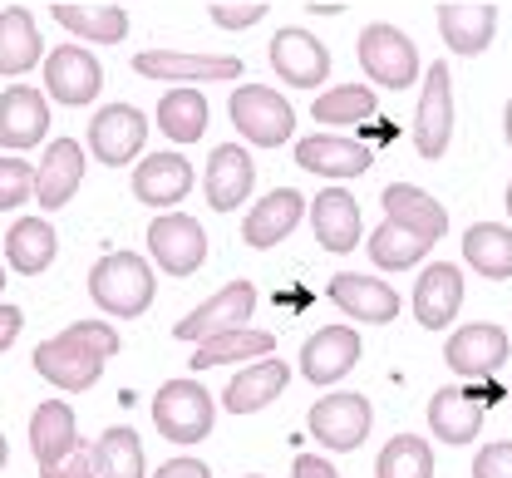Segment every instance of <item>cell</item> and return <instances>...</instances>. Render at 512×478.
<instances>
[{
    "label": "cell",
    "mask_w": 512,
    "mask_h": 478,
    "mask_svg": "<svg viewBox=\"0 0 512 478\" xmlns=\"http://www.w3.org/2000/svg\"><path fill=\"white\" fill-rule=\"evenodd\" d=\"M375 478H434V449L419 434H394L380 449Z\"/></svg>",
    "instance_id": "f35d334b"
},
{
    "label": "cell",
    "mask_w": 512,
    "mask_h": 478,
    "mask_svg": "<svg viewBox=\"0 0 512 478\" xmlns=\"http://www.w3.org/2000/svg\"><path fill=\"white\" fill-rule=\"evenodd\" d=\"M45 134H50V104H45V94L30 89V84H10L0 94V148L25 153V148L45 143Z\"/></svg>",
    "instance_id": "ac0fdd59"
},
{
    "label": "cell",
    "mask_w": 512,
    "mask_h": 478,
    "mask_svg": "<svg viewBox=\"0 0 512 478\" xmlns=\"http://www.w3.org/2000/svg\"><path fill=\"white\" fill-rule=\"evenodd\" d=\"M296 168H306L316 178H330V183H345V178L370 173V148L360 138H345V134L296 138Z\"/></svg>",
    "instance_id": "2e32d148"
},
{
    "label": "cell",
    "mask_w": 512,
    "mask_h": 478,
    "mask_svg": "<svg viewBox=\"0 0 512 478\" xmlns=\"http://www.w3.org/2000/svg\"><path fill=\"white\" fill-rule=\"evenodd\" d=\"M148 138V114L133 109V104H104L94 119H89V148L104 168H124L138 158Z\"/></svg>",
    "instance_id": "7c38bea8"
},
{
    "label": "cell",
    "mask_w": 512,
    "mask_h": 478,
    "mask_svg": "<svg viewBox=\"0 0 512 478\" xmlns=\"http://www.w3.org/2000/svg\"><path fill=\"white\" fill-rule=\"evenodd\" d=\"M227 114H232L237 134L256 148H281L296 134V109L286 104V94H276L266 84H237L227 99Z\"/></svg>",
    "instance_id": "7a4b0ae2"
},
{
    "label": "cell",
    "mask_w": 512,
    "mask_h": 478,
    "mask_svg": "<svg viewBox=\"0 0 512 478\" xmlns=\"http://www.w3.org/2000/svg\"><path fill=\"white\" fill-rule=\"evenodd\" d=\"M448 143H453V79L448 65L424 69V89H419V109H414V148L419 158H444Z\"/></svg>",
    "instance_id": "52a82bcc"
},
{
    "label": "cell",
    "mask_w": 512,
    "mask_h": 478,
    "mask_svg": "<svg viewBox=\"0 0 512 478\" xmlns=\"http://www.w3.org/2000/svg\"><path fill=\"white\" fill-rule=\"evenodd\" d=\"M247 478H261V474H247Z\"/></svg>",
    "instance_id": "f5cc1de1"
},
{
    "label": "cell",
    "mask_w": 512,
    "mask_h": 478,
    "mask_svg": "<svg viewBox=\"0 0 512 478\" xmlns=\"http://www.w3.org/2000/svg\"><path fill=\"white\" fill-rule=\"evenodd\" d=\"M89 296L104 316H143L158 296V276L138 252H109L94 272H89Z\"/></svg>",
    "instance_id": "6da1fadb"
},
{
    "label": "cell",
    "mask_w": 512,
    "mask_h": 478,
    "mask_svg": "<svg viewBox=\"0 0 512 478\" xmlns=\"http://www.w3.org/2000/svg\"><path fill=\"white\" fill-rule=\"evenodd\" d=\"M429 247H434V242H429L424 232H414V227L384 217L380 227H375V237H370V262H375L380 272H409L419 257H429Z\"/></svg>",
    "instance_id": "d590c367"
},
{
    "label": "cell",
    "mask_w": 512,
    "mask_h": 478,
    "mask_svg": "<svg viewBox=\"0 0 512 478\" xmlns=\"http://www.w3.org/2000/svg\"><path fill=\"white\" fill-rule=\"evenodd\" d=\"M94 469H99V478H143L148 459H143L138 434L124 429V424L109 429V434H99V444H94Z\"/></svg>",
    "instance_id": "74e56055"
},
{
    "label": "cell",
    "mask_w": 512,
    "mask_h": 478,
    "mask_svg": "<svg viewBox=\"0 0 512 478\" xmlns=\"http://www.w3.org/2000/svg\"><path fill=\"white\" fill-rule=\"evenodd\" d=\"M0 291H5V272H0Z\"/></svg>",
    "instance_id": "816d5d0a"
},
{
    "label": "cell",
    "mask_w": 512,
    "mask_h": 478,
    "mask_svg": "<svg viewBox=\"0 0 512 478\" xmlns=\"http://www.w3.org/2000/svg\"><path fill=\"white\" fill-rule=\"evenodd\" d=\"M148 252L168 276H192L207 262V232L188 212H163L148 227Z\"/></svg>",
    "instance_id": "9c48e42d"
},
{
    "label": "cell",
    "mask_w": 512,
    "mask_h": 478,
    "mask_svg": "<svg viewBox=\"0 0 512 478\" xmlns=\"http://www.w3.org/2000/svg\"><path fill=\"white\" fill-rule=\"evenodd\" d=\"M158 129L173 138L178 148H183V143H197V138L207 134V99H202L192 84L168 89V94L158 99Z\"/></svg>",
    "instance_id": "e575fe53"
},
{
    "label": "cell",
    "mask_w": 512,
    "mask_h": 478,
    "mask_svg": "<svg viewBox=\"0 0 512 478\" xmlns=\"http://www.w3.org/2000/svg\"><path fill=\"white\" fill-rule=\"evenodd\" d=\"M40 474L45 478H94L99 474V469H94V444H84V439H79L64 459H55V464H50V469H40Z\"/></svg>",
    "instance_id": "b9f144b4"
},
{
    "label": "cell",
    "mask_w": 512,
    "mask_h": 478,
    "mask_svg": "<svg viewBox=\"0 0 512 478\" xmlns=\"http://www.w3.org/2000/svg\"><path fill=\"white\" fill-rule=\"evenodd\" d=\"M439 35L453 55H483L498 35V5L488 0H444L439 5Z\"/></svg>",
    "instance_id": "ffe728a7"
},
{
    "label": "cell",
    "mask_w": 512,
    "mask_h": 478,
    "mask_svg": "<svg viewBox=\"0 0 512 478\" xmlns=\"http://www.w3.org/2000/svg\"><path fill=\"white\" fill-rule=\"evenodd\" d=\"M55 20L74 40H94V45H119L128 40V10L124 5H60L55 0Z\"/></svg>",
    "instance_id": "836d02e7"
},
{
    "label": "cell",
    "mask_w": 512,
    "mask_h": 478,
    "mask_svg": "<svg viewBox=\"0 0 512 478\" xmlns=\"http://www.w3.org/2000/svg\"><path fill=\"white\" fill-rule=\"evenodd\" d=\"M291 478H340V474H335V464H325L320 454H296Z\"/></svg>",
    "instance_id": "f6af8a7d"
},
{
    "label": "cell",
    "mask_w": 512,
    "mask_h": 478,
    "mask_svg": "<svg viewBox=\"0 0 512 478\" xmlns=\"http://www.w3.org/2000/svg\"><path fill=\"white\" fill-rule=\"evenodd\" d=\"M35 65H45V40L35 30V15L25 5H10L0 10V74L5 79H20Z\"/></svg>",
    "instance_id": "83f0119b"
},
{
    "label": "cell",
    "mask_w": 512,
    "mask_h": 478,
    "mask_svg": "<svg viewBox=\"0 0 512 478\" xmlns=\"http://www.w3.org/2000/svg\"><path fill=\"white\" fill-rule=\"evenodd\" d=\"M473 478H512V439H498V444L478 449Z\"/></svg>",
    "instance_id": "7bdbcfd3"
},
{
    "label": "cell",
    "mask_w": 512,
    "mask_h": 478,
    "mask_svg": "<svg viewBox=\"0 0 512 478\" xmlns=\"http://www.w3.org/2000/svg\"><path fill=\"white\" fill-rule=\"evenodd\" d=\"M84 183V148L74 138H55L35 168V203L45 212H60Z\"/></svg>",
    "instance_id": "44dd1931"
},
{
    "label": "cell",
    "mask_w": 512,
    "mask_h": 478,
    "mask_svg": "<svg viewBox=\"0 0 512 478\" xmlns=\"http://www.w3.org/2000/svg\"><path fill=\"white\" fill-rule=\"evenodd\" d=\"M301 217H306V193H296V188H276V193H266V198L247 212L242 237H247L252 252H266V247L286 242V237L296 232Z\"/></svg>",
    "instance_id": "7402d4cb"
},
{
    "label": "cell",
    "mask_w": 512,
    "mask_h": 478,
    "mask_svg": "<svg viewBox=\"0 0 512 478\" xmlns=\"http://www.w3.org/2000/svg\"><path fill=\"white\" fill-rule=\"evenodd\" d=\"M35 198V168L25 158H0V212Z\"/></svg>",
    "instance_id": "ab89813d"
},
{
    "label": "cell",
    "mask_w": 512,
    "mask_h": 478,
    "mask_svg": "<svg viewBox=\"0 0 512 478\" xmlns=\"http://www.w3.org/2000/svg\"><path fill=\"white\" fill-rule=\"evenodd\" d=\"M503 203H508V217H512V183H508V198H503Z\"/></svg>",
    "instance_id": "f907efd6"
},
{
    "label": "cell",
    "mask_w": 512,
    "mask_h": 478,
    "mask_svg": "<svg viewBox=\"0 0 512 478\" xmlns=\"http://www.w3.org/2000/svg\"><path fill=\"white\" fill-rule=\"evenodd\" d=\"M512 355V341L503 326H493V321H473V326H458L444 345V360L453 375H463V380H488V375H498L503 365H508Z\"/></svg>",
    "instance_id": "ba28073f"
},
{
    "label": "cell",
    "mask_w": 512,
    "mask_h": 478,
    "mask_svg": "<svg viewBox=\"0 0 512 478\" xmlns=\"http://www.w3.org/2000/svg\"><path fill=\"white\" fill-rule=\"evenodd\" d=\"M20 326H25V316H20V306H0V355L15 345L20 336Z\"/></svg>",
    "instance_id": "7dc6e473"
},
{
    "label": "cell",
    "mask_w": 512,
    "mask_h": 478,
    "mask_svg": "<svg viewBox=\"0 0 512 478\" xmlns=\"http://www.w3.org/2000/svg\"><path fill=\"white\" fill-rule=\"evenodd\" d=\"M64 331H74L79 341H89L94 350H104V355H119V331H114L109 321H74V326H64Z\"/></svg>",
    "instance_id": "ee69618b"
},
{
    "label": "cell",
    "mask_w": 512,
    "mask_h": 478,
    "mask_svg": "<svg viewBox=\"0 0 512 478\" xmlns=\"http://www.w3.org/2000/svg\"><path fill=\"white\" fill-rule=\"evenodd\" d=\"M360 365V331L355 326H320L311 341L301 345V375L311 385H335Z\"/></svg>",
    "instance_id": "d6986e66"
},
{
    "label": "cell",
    "mask_w": 512,
    "mask_h": 478,
    "mask_svg": "<svg viewBox=\"0 0 512 478\" xmlns=\"http://www.w3.org/2000/svg\"><path fill=\"white\" fill-rule=\"evenodd\" d=\"M370 424H375V405L365 395H320L316 405H311V414H306L311 439H320L335 454L360 449L370 439Z\"/></svg>",
    "instance_id": "8992f818"
},
{
    "label": "cell",
    "mask_w": 512,
    "mask_h": 478,
    "mask_svg": "<svg viewBox=\"0 0 512 478\" xmlns=\"http://www.w3.org/2000/svg\"><path fill=\"white\" fill-rule=\"evenodd\" d=\"M463 262L488 281H508L512 276V227L503 222H473L463 232Z\"/></svg>",
    "instance_id": "4dcf8cb0"
},
{
    "label": "cell",
    "mask_w": 512,
    "mask_h": 478,
    "mask_svg": "<svg viewBox=\"0 0 512 478\" xmlns=\"http://www.w3.org/2000/svg\"><path fill=\"white\" fill-rule=\"evenodd\" d=\"M266 0H212V25H222V30H247L256 20H266Z\"/></svg>",
    "instance_id": "60d3db41"
},
{
    "label": "cell",
    "mask_w": 512,
    "mask_h": 478,
    "mask_svg": "<svg viewBox=\"0 0 512 478\" xmlns=\"http://www.w3.org/2000/svg\"><path fill=\"white\" fill-rule=\"evenodd\" d=\"M384 217L389 222H404V227H414V232H424L429 242H439L448 232V212L439 198H429L424 188H414V183H389L384 188Z\"/></svg>",
    "instance_id": "f1b7e54d"
},
{
    "label": "cell",
    "mask_w": 512,
    "mask_h": 478,
    "mask_svg": "<svg viewBox=\"0 0 512 478\" xmlns=\"http://www.w3.org/2000/svg\"><path fill=\"white\" fill-rule=\"evenodd\" d=\"M488 390H458V385H448L439 390L434 400H429V429L444 439V444H473L478 439V429H483V410H488V400H483Z\"/></svg>",
    "instance_id": "cb8c5ba5"
},
{
    "label": "cell",
    "mask_w": 512,
    "mask_h": 478,
    "mask_svg": "<svg viewBox=\"0 0 512 478\" xmlns=\"http://www.w3.org/2000/svg\"><path fill=\"white\" fill-rule=\"evenodd\" d=\"M311 227L325 252H355L360 247V203L340 183H330L311 203Z\"/></svg>",
    "instance_id": "4316f807"
},
{
    "label": "cell",
    "mask_w": 512,
    "mask_h": 478,
    "mask_svg": "<svg viewBox=\"0 0 512 478\" xmlns=\"http://www.w3.org/2000/svg\"><path fill=\"white\" fill-rule=\"evenodd\" d=\"M286 385H291V365H286V360H276V355H261V360H252L242 375H232V385L222 390V410L227 414L266 410Z\"/></svg>",
    "instance_id": "484cf974"
},
{
    "label": "cell",
    "mask_w": 512,
    "mask_h": 478,
    "mask_svg": "<svg viewBox=\"0 0 512 478\" xmlns=\"http://www.w3.org/2000/svg\"><path fill=\"white\" fill-rule=\"evenodd\" d=\"M74 444H79V424H74V410L64 400H45L40 410L30 414V449H35L40 469L64 459Z\"/></svg>",
    "instance_id": "d6a6232c"
},
{
    "label": "cell",
    "mask_w": 512,
    "mask_h": 478,
    "mask_svg": "<svg viewBox=\"0 0 512 478\" xmlns=\"http://www.w3.org/2000/svg\"><path fill=\"white\" fill-rule=\"evenodd\" d=\"M247 316H256V286L252 281H227L217 296H207V301L192 311L188 321L173 326V336L197 345V341H207V336H217V331L247 326Z\"/></svg>",
    "instance_id": "9a60e30c"
},
{
    "label": "cell",
    "mask_w": 512,
    "mask_h": 478,
    "mask_svg": "<svg viewBox=\"0 0 512 478\" xmlns=\"http://www.w3.org/2000/svg\"><path fill=\"white\" fill-rule=\"evenodd\" d=\"M5 459H10V449H5V434H0V474H5Z\"/></svg>",
    "instance_id": "681fc988"
},
{
    "label": "cell",
    "mask_w": 512,
    "mask_h": 478,
    "mask_svg": "<svg viewBox=\"0 0 512 478\" xmlns=\"http://www.w3.org/2000/svg\"><path fill=\"white\" fill-rule=\"evenodd\" d=\"M503 134H508V148H512V99H508V109H503Z\"/></svg>",
    "instance_id": "c3c4849f"
},
{
    "label": "cell",
    "mask_w": 512,
    "mask_h": 478,
    "mask_svg": "<svg viewBox=\"0 0 512 478\" xmlns=\"http://www.w3.org/2000/svg\"><path fill=\"white\" fill-rule=\"evenodd\" d=\"M256 188V158L242 143H217L202 168V193L212 212H237Z\"/></svg>",
    "instance_id": "8fae6325"
},
{
    "label": "cell",
    "mask_w": 512,
    "mask_h": 478,
    "mask_svg": "<svg viewBox=\"0 0 512 478\" xmlns=\"http://www.w3.org/2000/svg\"><path fill=\"white\" fill-rule=\"evenodd\" d=\"M104 89V69L84 45H60L45 55V94L64 109H84L94 104Z\"/></svg>",
    "instance_id": "30bf717a"
},
{
    "label": "cell",
    "mask_w": 512,
    "mask_h": 478,
    "mask_svg": "<svg viewBox=\"0 0 512 478\" xmlns=\"http://www.w3.org/2000/svg\"><path fill=\"white\" fill-rule=\"evenodd\" d=\"M355 55H360V69L380 89L399 94V89H414V79H419V50H414V40L399 25H389V20H375V25L360 30Z\"/></svg>",
    "instance_id": "3957f363"
},
{
    "label": "cell",
    "mask_w": 512,
    "mask_h": 478,
    "mask_svg": "<svg viewBox=\"0 0 512 478\" xmlns=\"http://www.w3.org/2000/svg\"><path fill=\"white\" fill-rule=\"evenodd\" d=\"M458 306H463V272H458L453 262H434L429 272L414 281V321H419L424 331L453 326Z\"/></svg>",
    "instance_id": "603a6c76"
},
{
    "label": "cell",
    "mask_w": 512,
    "mask_h": 478,
    "mask_svg": "<svg viewBox=\"0 0 512 478\" xmlns=\"http://www.w3.org/2000/svg\"><path fill=\"white\" fill-rule=\"evenodd\" d=\"M153 424L168 444H202L217 424V405L197 380H168L153 395Z\"/></svg>",
    "instance_id": "277c9868"
},
{
    "label": "cell",
    "mask_w": 512,
    "mask_h": 478,
    "mask_svg": "<svg viewBox=\"0 0 512 478\" xmlns=\"http://www.w3.org/2000/svg\"><path fill=\"white\" fill-rule=\"evenodd\" d=\"M325 296H330L345 316H355V321H365V326H389V321L399 316V291H394L384 276L340 272L325 286Z\"/></svg>",
    "instance_id": "e0dca14e"
},
{
    "label": "cell",
    "mask_w": 512,
    "mask_h": 478,
    "mask_svg": "<svg viewBox=\"0 0 512 478\" xmlns=\"http://www.w3.org/2000/svg\"><path fill=\"white\" fill-rule=\"evenodd\" d=\"M104 350H94L89 341H79L74 331H60V336H50V341L35 350V370L55 385V390H69V395H84V390H94L99 385V375H104Z\"/></svg>",
    "instance_id": "5b68a950"
},
{
    "label": "cell",
    "mask_w": 512,
    "mask_h": 478,
    "mask_svg": "<svg viewBox=\"0 0 512 478\" xmlns=\"http://www.w3.org/2000/svg\"><path fill=\"white\" fill-rule=\"evenodd\" d=\"M271 69H276V79H286L291 89H320V84L330 79V50L320 45L311 30L286 25V30H276V40H271Z\"/></svg>",
    "instance_id": "4fadbf2b"
},
{
    "label": "cell",
    "mask_w": 512,
    "mask_h": 478,
    "mask_svg": "<svg viewBox=\"0 0 512 478\" xmlns=\"http://www.w3.org/2000/svg\"><path fill=\"white\" fill-rule=\"evenodd\" d=\"M311 119L325 124V129L375 119V84H335V89H325L316 104H311Z\"/></svg>",
    "instance_id": "8d00e7d4"
},
{
    "label": "cell",
    "mask_w": 512,
    "mask_h": 478,
    "mask_svg": "<svg viewBox=\"0 0 512 478\" xmlns=\"http://www.w3.org/2000/svg\"><path fill=\"white\" fill-rule=\"evenodd\" d=\"M60 252V237L45 217H20L10 232H5V262L20 276H40Z\"/></svg>",
    "instance_id": "f546056e"
},
{
    "label": "cell",
    "mask_w": 512,
    "mask_h": 478,
    "mask_svg": "<svg viewBox=\"0 0 512 478\" xmlns=\"http://www.w3.org/2000/svg\"><path fill=\"white\" fill-rule=\"evenodd\" d=\"M192 193V163L183 153H148L133 173V198L148 207H178Z\"/></svg>",
    "instance_id": "d4e9b609"
},
{
    "label": "cell",
    "mask_w": 512,
    "mask_h": 478,
    "mask_svg": "<svg viewBox=\"0 0 512 478\" xmlns=\"http://www.w3.org/2000/svg\"><path fill=\"white\" fill-rule=\"evenodd\" d=\"M153 478H212V469H207L202 459H168Z\"/></svg>",
    "instance_id": "bcb514c9"
},
{
    "label": "cell",
    "mask_w": 512,
    "mask_h": 478,
    "mask_svg": "<svg viewBox=\"0 0 512 478\" xmlns=\"http://www.w3.org/2000/svg\"><path fill=\"white\" fill-rule=\"evenodd\" d=\"M276 336L271 331H252V326H232V331H217L207 341H197V355H188L192 370H212V365H237V360H261L271 355Z\"/></svg>",
    "instance_id": "1f68e13d"
},
{
    "label": "cell",
    "mask_w": 512,
    "mask_h": 478,
    "mask_svg": "<svg viewBox=\"0 0 512 478\" xmlns=\"http://www.w3.org/2000/svg\"><path fill=\"white\" fill-rule=\"evenodd\" d=\"M138 79H158V84H197V79H242L237 55H188V50H143L133 55Z\"/></svg>",
    "instance_id": "5bb4252c"
}]
</instances>
